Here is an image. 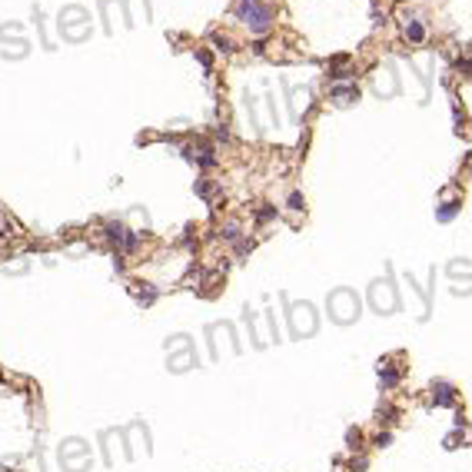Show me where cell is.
<instances>
[{"instance_id": "cell-23", "label": "cell", "mask_w": 472, "mask_h": 472, "mask_svg": "<svg viewBox=\"0 0 472 472\" xmlns=\"http://www.w3.org/2000/svg\"><path fill=\"white\" fill-rule=\"evenodd\" d=\"M196 193H200V196H209V193H213V186H209L206 180H200V183H196Z\"/></svg>"}, {"instance_id": "cell-6", "label": "cell", "mask_w": 472, "mask_h": 472, "mask_svg": "<svg viewBox=\"0 0 472 472\" xmlns=\"http://www.w3.org/2000/svg\"><path fill=\"white\" fill-rule=\"evenodd\" d=\"M396 90H399V80H396V67L386 64L383 70H379V77H376V93H379V96H392Z\"/></svg>"}, {"instance_id": "cell-8", "label": "cell", "mask_w": 472, "mask_h": 472, "mask_svg": "<svg viewBox=\"0 0 472 472\" xmlns=\"http://www.w3.org/2000/svg\"><path fill=\"white\" fill-rule=\"evenodd\" d=\"M329 93H333L336 107H349V103H356V100H359V87H356V83H349V87H333Z\"/></svg>"}, {"instance_id": "cell-17", "label": "cell", "mask_w": 472, "mask_h": 472, "mask_svg": "<svg viewBox=\"0 0 472 472\" xmlns=\"http://www.w3.org/2000/svg\"><path fill=\"white\" fill-rule=\"evenodd\" d=\"M286 206L293 209V213H299V209L306 206V203H303V193H296V190H293V193H289V200H286Z\"/></svg>"}, {"instance_id": "cell-10", "label": "cell", "mask_w": 472, "mask_h": 472, "mask_svg": "<svg viewBox=\"0 0 472 472\" xmlns=\"http://www.w3.org/2000/svg\"><path fill=\"white\" fill-rule=\"evenodd\" d=\"M432 399L439 402V406H452V402H456L452 386H449V383H436V386H432Z\"/></svg>"}, {"instance_id": "cell-14", "label": "cell", "mask_w": 472, "mask_h": 472, "mask_svg": "<svg viewBox=\"0 0 472 472\" xmlns=\"http://www.w3.org/2000/svg\"><path fill=\"white\" fill-rule=\"evenodd\" d=\"M379 383H383V389H392V386L399 383V373L389 366H379Z\"/></svg>"}, {"instance_id": "cell-19", "label": "cell", "mask_w": 472, "mask_h": 472, "mask_svg": "<svg viewBox=\"0 0 472 472\" xmlns=\"http://www.w3.org/2000/svg\"><path fill=\"white\" fill-rule=\"evenodd\" d=\"M240 236V223H226L223 226V240H236Z\"/></svg>"}, {"instance_id": "cell-21", "label": "cell", "mask_w": 472, "mask_h": 472, "mask_svg": "<svg viewBox=\"0 0 472 472\" xmlns=\"http://www.w3.org/2000/svg\"><path fill=\"white\" fill-rule=\"evenodd\" d=\"M249 249H253V240H240L236 243V253H240V256H246Z\"/></svg>"}, {"instance_id": "cell-22", "label": "cell", "mask_w": 472, "mask_h": 472, "mask_svg": "<svg viewBox=\"0 0 472 472\" xmlns=\"http://www.w3.org/2000/svg\"><path fill=\"white\" fill-rule=\"evenodd\" d=\"M389 442H392V436H389V432H379V436H376V446H379V449H386Z\"/></svg>"}, {"instance_id": "cell-7", "label": "cell", "mask_w": 472, "mask_h": 472, "mask_svg": "<svg viewBox=\"0 0 472 472\" xmlns=\"http://www.w3.org/2000/svg\"><path fill=\"white\" fill-rule=\"evenodd\" d=\"M309 100H312V90L309 87H293L289 90V107H293V120H299V117H303V110L306 107H309Z\"/></svg>"}, {"instance_id": "cell-2", "label": "cell", "mask_w": 472, "mask_h": 472, "mask_svg": "<svg viewBox=\"0 0 472 472\" xmlns=\"http://www.w3.org/2000/svg\"><path fill=\"white\" fill-rule=\"evenodd\" d=\"M273 4H259V0H240L236 4V17L249 27L253 33H266L273 27Z\"/></svg>"}, {"instance_id": "cell-9", "label": "cell", "mask_w": 472, "mask_h": 472, "mask_svg": "<svg viewBox=\"0 0 472 472\" xmlns=\"http://www.w3.org/2000/svg\"><path fill=\"white\" fill-rule=\"evenodd\" d=\"M127 233H130V230H127V226L120 223V220H110V223L103 226V236H107V240H110V243H117V246H120V243H123V236H127Z\"/></svg>"}, {"instance_id": "cell-4", "label": "cell", "mask_w": 472, "mask_h": 472, "mask_svg": "<svg viewBox=\"0 0 472 472\" xmlns=\"http://www.w3.org/2000/svg\"><path fill=\"white\" fill-rule=\"evenodd\" d=\"M289 323H293V336L303 339L316 333V309L309 303H293L289 306Z\"/></svg>"}, {"instance_id": "cell-24", "label": "cell", "mask_w": 472, "mask_h": 472, "mask_svg": "<svg viewBox=\"0 0 472 472\" xmlns=\"http://www.w3.org/2000/svg\"><path fill=\"white\" fill-rule=\"evenodd\" d=\"M200 64H203V70L209 73V54H206V50H200Z\"/></svg>"}, {"instance_id": "cell-18", "label": "cell", "mask_w": 472, "mask_h": 472, "mask_svg": "<svg viewBox=\"0 0 472 472\" xmlns=\"http://www.w3.org/2000/svg\"><path fill=\"white\" fill-rule=\"evenodd\" d=\"M346 442H349V449H359L362 432H359V429H349V432H346Z\"/></svg>"}, {"instance_id": "cell-1", "label": "cell", "mask_w": 472, "mask_h": 472, "mask_svg": "<svg viewBox=\"0 0 472 472\" xmlns=\"http://www.w3.org/2000/svg\"><path fill=\"white\" fill-rule=\"evenodd\" d=\"M57 30L60 37L70 43H80L90 37V14L83 7H64L60 10V20H57Z\"/></svg>"}, {"instance_id": "cell-3", "label": "cell", "mask_w": 472, "mask_h": 472, "mask_svg": "<svg viewBox=\"0 0 472 472\" xmlns=\"http://www.w3.org/2000/svg\"><path fill=\"white\" fill-rule=\"evenodd\" d=\"M329 316L336 323H352L359 316V296L352 293V289H333L329 293Z\"/></svg>"}, {"instance_id": "cell-11", "label": "cell", "mask_w": 472, "mask_h": 472, "mask_svg": "<svg viewBox=\"0 0 472 472\" xmlns=\"http://www.w3.org/2000/svg\"><path fill=\"white\" fill-rule=\"evenodd\" d=\"M27 54H30V43H27V40H14V43L4 40V57H7V60H10V57L20 60V57H27Z\"/></svg>"}, {"instance_id": "cell-15", "label": "cell", "mask_w": 472, "mask_h": 472, "mask_svg": "<svg viewBox=\"0 0 472 472\" xmlns=\"http://www.w3.org/2000/svg\"><path fill=\"white\" fill-rule=\"evenodd\" d=\"M209 40H213V47H216V50H223V54H230V50H233V40L226 37V33H213Z\"/></svg>"}, {"instance_id": "cell-13", "label": "cell", "mask_w": 472, "mask_h": 472, "mask_svg": "<svg viewBox=\"0 0 472 472\" xmlns=\"http://www.w3.org/2000/svg\"><path fill=\"white\" fill-rule=\"evenodd\" d=\"M459 209H462V203H442V206L436 209V220H439V223H449Z\"/></svg>"}, {"instance_id": "cell-12", "label": "cell", "mask_w": 472, "mask_h": 472, "mask_svg": "<svg viewBox=\"0 0 472 472\" xmlns=\"http://www.w3.org/2000/svg\"><path fill=\"white\" fill-rule=\"evenodd\" d=\"M406 37L412 43H423L426 40V27L419 24V20H406Z\"/></svg>"}, {"instance_id": "cell-5", "label": "cell", "mask_w": 472, "mask_h": 472, "mask_svg": "<svg viewBox=\"0 0 472 472\" xmlns=\"http://www.w3.org/2000/svg\"><path fill=\"white\" fill-rule=\"evenodd\" d=\"M369 303L376 306V312H392L399 309V296H396V286L392 280H376L369 286Z\"/></svg>"}, {"instance_id": "cell-16", "label": "cell", "mask_w": 472, "mask_h": 472, "mask_svg": "<svg viewBox=\"0 0 472 472\" xmlns=\"http://www.w3.org/2000/svg\"><path fill=\"white\" fill-rule=\"evenodd\" d=\"M120 246H123V253H133V249L140 246V233H127V236H123V243H120Z\"/></svg>"}, {"instance_id": "cell-20", "label": "cell", "mask_w": 472, "mask_h": 472, "mask_svg": "<svg viewBox=\"0 0 472 472\" xmlns=\"http://www.w3.org/2000/svg\"><path fill=\"white\" fill-rule=\"evenodd\" d=\"M273 216H276V206H263L256 213V220H259V223H266V220H273Z\"/></svg>"}]
</instances>
